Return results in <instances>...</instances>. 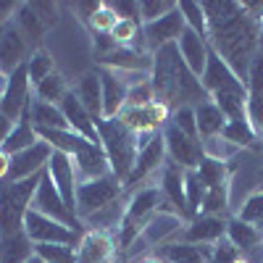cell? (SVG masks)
Returning a JSON list of instances; mask_svg holds the SVG:
<instances>
[{
  "label": "cell",
  "mask_w": 263,
  "mask_h": 263,
  "mask_svg": "<svg viewBox=\"0 0 263 263\" xmlns=\"http://www.w3.org/2000/svg\"><path fill=\"white\" fill-rule=\"evenodd\" d=\"M227 239L245 255V253H253L263 245V232L234 216V218H227Z\"/></svg>",
  "instance_id": "27"
},
{
  "label": "cell",
  "mask_w": 263,
  "mask_h": 263,
  "mask_svg": "<svg viewBox=\"0 0 263 263\" xmlns=\"http://www.w3.org/2000/svg\"><path fill=\"white\" fill-rule=\"evenodd\" d=\"M100 74V84H103V119L111 121L119 119L121 111L126 108V84L121 82V77L111 69H98Z\"/></svg>",
  "instance_id": "24"
},
{
  "label": "cell",
  "mask_w": 263,
  "mask_h": 263,
  "mask_svg": "<svg viewBox=\"0 0 263 263\" xmlns=\"http://www.w3.org/2000/svg\"><path fill=\"white\" fill-rule=\"evenodd\" d=\"M69 95V82H66L58 71L50 74L48 79H42L40 84H34V100L50 103V105H61V100Z\"/></svg>",
  "instance_id": "34"
},
{
  "label": "cell",
  "mask_w": 263,
  "mask_h": 263,
  "mask_svg": "<svg viewBox=\"0 0 263 263\" xmlns=\"http://www.w3.org/2000/svg\"><path fill=\"white\" fill-rule=\"evenodd\" d=\"M205 195H208V187H205V182L200 179V174H197V168L184 171V197H187L190 221H192L195 216H200V208H203Z\"/></svg>",
  "instance_id": "33"
},
{
  "label": "cell",
  "mask_w": 263,
  "mask_h": 263,
  "mask_svg": "<svg viewBox=\"0 0 263 263\" xmlns=\"http://www.w3.org/2000/svg\"><path fill=\"white\" fill-rule=\"evenodd\" d=\"M184 227H187L184 218L177 216L168 205H163V208L147 221V227L142 229V237L137 239V242H142V245H166L168 239L177 234V232H182Z\"/></svg>",
  "instance_id": "19"
},
{
  "label": "cell",
  "mask_w": 263,
  "mask_h": 263,
  "mask_svg": "<svg viewBox=\"0 0 263 263\" xmlns=\"http://www.w3.org/2000/svg\"><path fill=\"white\" fill-rule=\"evenodd\" d=\"M8 168H11V156L0 147V182L8 179Z\"/></svg>",
  "instance_id": "54"
},
{
  "label": "cell",
  "mask_w": 263,
  "mask_h": 263,
  "mask_svg": "<svg viewBox=\"0 0 263 263\" xmlns=\"http://www.w3.org/2000/svg\"><path fill=\"white\" fill-rule=\"evenodd\" d=\"M121 192H124V184L114 177V174L92 179V182H79V187H77V216H79V221L82 218H95L105 208L116 205Z\"/></svg>",
  "instance_id": "5"
},
{
  "label": "cell",
  "mask_w": 263,
  "mask_h": 263,
  "mask_svg": "<svg viewBox=\"0 0 263 263\" xmlns=\"http://www.w3.org/2000/svg\"><path fill=\"white\" fill-rule=\"evenodd\" d=\"M153 100H156V95H153L150 79L126 87V105H147V103H153Z\"/></svg>",
  "instance_id": "47"
},
{
  "label": "cell",
  "mask_w": 263,
  "mask_h": 263,
  "mask_svg": "<svg viewBox=\"0 0 263 263\" xmlns=\"http://www.w3.org/2000/svg\"><path fill=\"white\" fill-rule=\"evenodd\" d=\"M24 66H27V74H29L32 87L40 84L42 79H48L50 74H55V61H53V55H50L48 50H42V48L32 50Z\"/></svg>",
  "instance_id": "35"
},
{
  "label": "cell",
  "mask_w": 263,
  "mask_h": 263,
  "mask_svg": "<svg viewBox=\"0 0 263 263\" xmlns=\"http://www.w3.org/2000/svg\"><path fill=\"white\" fill-rule=\"evenodd\" d=\"M29 208H34V211H40V213L55 218V221L66 224V227L74 229V232H77V227H79V216H77L69 205H66V200L58 195V190L53 187V182H50L48 174H42V179H40V184H37V192H34V197H32V205H29Z\"/></svg>",
  "instance_id": "11"
},
{
  "label": "cell",
  "mask_w": 263,
  "mask_h": 263,
  "mask_svg": "<svg viewBox=\"0 0 263 263\" xmlns=\"http://www.w3.org/2000/svg\"><path fill=\"white\" fill-rule=\"evenodd\" d=\"M98 135H100V145L108 156V163H111V174L126 184L132 168H135V161H137V153H140V137L135 132H129L121 119H98Z\"/></svg>",
  "instance_id": "4"
},
{
  "label": "cell",
  "mask_w": 263,
  "mask_h": 263,
  "mask_svg": "<svg viewBox=\"0 0 263 263\" xmlns=\"http://www.w3.org/2000/svg\"><path fill=\"white\" fill-rule=\"evenodd\" d=\"M74 158V168H77V179L79 182H92L100 177H108L111 174V163H108V156L103 145H84Z\"/></svg>",
  "instance_id": "23"
},
{
  "label": "cell",
  "mask_w": 263,
  "mask_h": 263,
  "mask_svg": "<svg viewBox=\"0 0 263 263\" xmlns=\"http://www.w3.org/2000/svg\"><path fill=\"white\" fill-rule=\"evenodd\" d=\"M32 8L37 11V16L42 18V24L48 29H53L58 24V6L55 3H42V0H37V3H32Z\"/></svg>",
  "instance_id": "49"
},
{
  "label": "cell",
  "mask_w": 263,
  "mask_h": 263,
  "mask_svg": "<svg viewBox=\"0 0 263 263\" xmlns=\"http://www.w3.org/2000/svg\"><path fill=\"white\" fill-rule=\"evenodd\" d=\"M6 82H8V77L0 71V95H3V87H6Z\"/></svg>",
  "instance_id": "56"
},
{
  "label": "cell",
  "mask_w": 263,
  "mask_h": 263,
  "mask_svg": "<svg viewBox=\"0 0 263 263\" xmlns=\"http://www.w3.org/2000/svg\"><path fill=\"white\" fill-rule=\"evenodd\" d=\"M37 137L42 142H48L55 153H66V156H77L84 145H90L71 129H37Z\"/></svg>",
  "instance_id": "30"
},
{
  "label": "cell",
  "mask_w": 263,
  "mask_h": 263,
  "mask_svg": "<svg viewBox=\"0 0 263 263\" xmlns=\"http://www.w3.org/2000/svg\"><path fill=\"white\" fill-rule=\"evenodd\" d=\"M116 21H119V16L111 8V3H100V8L92 13V18L87 21V24L92 27L95 34H111V29L116 27Z\"/></svg>",
  "instance_id": "46"
},
{
  "label": "cell",
  "mask_w": 263,
  "mask_h": 263,
  "mask_svg": "<svg viewBox=\"0 0 263 263\" xmlns=\"http://www.w3.org/2000/svg\"><path fill=\"white\" fill-rule=\"evenodd\" d=\"M61 111L66 116V124H69L71 132H77L79 137H84L87 142H92V145H100V135H98V124L95 119L90 116V111L79 103L77 92L69 90V95H66L61 100Z\"/></svg>",
  "instance_id": "18"
},
{
  "label": "cell",
  "mask_w": 263,
  "mask_h": 263,
  "mask_svg": "<svg viewBox=\"0 0 263 263\" xmlns=\"http://www.w3.org/2000/svg\"><path fill=\"white\" fill-rule=\"evenodd\" d=\"M34 100V87L29 82L27 66H18L13 74H8V82L3 87V95H0V111H3L13 124L27 114V108Z\"/></svg>",
  "instance_id": "9"
},
{
  "label": "cell",
  "mask_w": 263,
  "mask_h": 263,
  "mask_svg": "<svg viewBox=\"0 0 263 263\" xmlns=\"http://www.w3.org/2000/svg\"><path fill=\"white\" fill-rule=\"evenodd\" d=\"M161 208H163V195L158 184H147V187H140L132 192L129 200L124 203L121 221L116 227V245H119L116 250L129 253L135 248L137 239L142 237V229Z\"/></svg>",
  "instance_id": "3"
},
{
  "label": "cell",
  "mask_w": 263,
  "mask_h": 263,
  "mask_svg": "<svg viewBox=\"0 0 263 263\" xmlns=\"http://www.w3.org/2000/svg\"><path fill=\"white\" fill-rule=\"evenodd\" d=\"M74 8H77V11L82 13V16H79L82 21H90V18H92V13H95V11L100 8V3H77Z\"/></svg>",
  "instance_id": "52"
},
{
  "label": "cell",
  "mask_w": 263,
  "mask_h": 263,
  "mask_svg": "<svg viewBox=\"0 0 263 263\" xmlns=\"http://www.w3.org/2000/svg\"><path fill=\"white\" fill-rule=\"evenodd\" d=\"M184 29H187V24H184V16L179 11V3H177V8H174L171 13H166L163 18L142 27V42H145V48L150 53H156L166 45H174V42L182 37Z\"/></svg>",
  "instance_id": "13"
},
{
  "label": "cell",
  "mask_w": 263,
  "mask_h": 263,
  "mask_svg": "<svg viewBox=\"0 0 263 263\" xmlns=\"http://www.w3.org/2000/svg\"><path fill=\"white\" fill-rule=\"evenodd\" d=\"M150 84H153V95L158 103L166 108H179V105H200L208 100L200 79H197L179 55L177 42L166 45L161 50L153 53V69H150Z\"/></svg>",
  "instance_id": "2"
},
{
  "label": "cell",
  "mask_w": 263,
  "mask_h": 263,
  "mask_svg": "<svg viewBox=\"0 0 263 263\" xmlns=\"http://www.w3.org/2000/svg\"><path fill=\"white\" fill-rule=\"evenodd\" d=\"M168 156H166V142H163V132H156V135H145L140 137V153L135 168H132L129 179L124 184V190H135L137 184H145L147 179H153L156 174L163 171Z\"/></svg>",
  "instance_id": "6"
},
{
  "label": "cell",
  "mask_w": 263,
  "mask_h": 263,
  "mask_svg": "<svg viewBox=\"0 0 263 263\" xmlns=\"http://www.w3.org/2000/svg\"><path fill=\"white\" fill-rule=\"evenodd\" d=\"M227 211H229V184L211 187L208 195H205V200H203L200 216H218V218H224Z\"/></svg>",
  "instance_id": "39"
},
{
  "label": "cell",
  "mask_w": 263,
  "mask_h": 263,
  "mask_svg": "<svg viewBox=\"0 0 263 263\" xmlns=\"http://www.w3.org/2000/svg\"><path fill=\"white\" fill-rule=\"evenodd\" d=\"M45 174L50 177V182H53V187L58 190V195L66 200V205L77 213V187H79V179H77L74 158L66 156V153H55V150H53Z\"/></svg>",
  "instance_id": "14"
},
{
  "label": "cell",
  "mask_w": 263,
  "mask_h": 263,
  "mask_svg": "<svg viewBox=\"0 0 263 263\" xmlns=\"http://www.w3.org/2000/svg\"><path fill=\"white\" fill-rule=\"evenodd\" d=\"M200 145H203V158L221 161V163L232 161L237 153H239V147L232 145L229 140H224L221 135H218V137H211V140H200Z\"/></svg>",
  "instance_id": "40"
},
{
  "label": "cell",
  "mask_w": 263,
  "mask_h": 263,
  "mask_svg": "<svg viewBox=\"0 0 263 263\" xmlns=\"http://www.w3.org/2000/svg\"><path fill=\"white\" fill-rule=\"evenodd\" d=\"M174 8H177L174 0H142V3H140V21H142V27L145 24H153V21H158V18H163Z\"/></svg>",
  "instance_id": "45"
},
{
  "label": "cell",
  "mask_w": 263,
  "mask_h": 263,
  "mask_svg": "<svg viewBox=\"0 0 263 263\" xmlns=\"http://www.w3.org/2000/svg\"><path fill=\"white\" fill-rule=\"evenodd\" d=\"M158 187H161V195H163V203L190 224V211H187V197H184V168L166 161V166L161 171V184Z\"/></svg>",
  "instance_id": "16"
},
{
  "label": "cell",
  "mask_w": 263,
  "mask_h": 263,
  "mask_svg": "<svg viewBox=\"0 0 263 263\" xmlns=\"http://www.w3.org/2000/svg\"><path fill=\"white\" fill-rule=\"evenodd\" d=\"M140 263H166V260H163V258H161V255L156 253V255H147V258H142Z\"/></svg>",
  "instance_id": "55"
},
{
  "label": "cell",
  "mask_w": 263,
  "mask_h": 263,
  "mask_svg": "<svg viewBox=\"0 0 263 263\" xmlns=\"http://www.w3.org/2000/svg\"><path fill=\"white\" fill-rule=\"evenodd\" d=\"M260 50H263V24H260Z\"/></svg>",
  "instance_id": "59"
},
{
  "label": "cell",
  "mask_w": 263,
  "mask_h": 263,
  "mask_svg": "<svg viewBox=\"0 0 263 263\" xmlns=\"http://www.w3.org/2000/svg\"><path fill=\"white\" fill-rule=\"evenodd\" d=\"M119 119L129 132H135L137 137H145V135L163 132V126L171 119V108H166L158 100H153L147 105H126Z\"/></svg>",
  "instance_id": "8"
},
{
  "label": "cell",
  "mask_w": 263,
  "mask_h": 263,
  "mask_svg": "<svg viewBox=\"0 0 263 263\" xmlns=\"http://www.w3.org/2000/svg\"><path fill=\"white\" fill-rule=\"evenodd\" d=\"M32 124L34 129H69L61 105H50L42 100H32Z\"/></svg>",
  "instance_id": "32"
},
{
  "label": "cell",
  "mask_w": 263,
  "mask_h": 263,
  "mask_svg": "<svg viewBox=\"0 0 263 263\" xmlns=\"http://www.w3.org/2000/svg\"><path fill=\"white\" fill-rule=\"evenodd\" d=\"M27 263H42V260H40V258H37V255H32V258H29V260H27Z\"/></svg>",
  "instance_id": "58"
},
{
  "label": "cell",
  "mask_w": 263,
  "mask_h": 263,
  "mask_svg": "<svg viewBox=\"0 0 263 263\" xmlns=\"http://www.w3.org/2000/svg\"><path fill=\"white\" fill-rule=\"evenodd\" d=\"M77 98H79V103L90 111V116L98 121V119H103V84H100V74H98V69H92V71H87V74H82L79 77V82H77Z\"/></svg>",
  "instance_id": "26"
},
{
  "label": "cell",
  "mask_w": 263,
  "mask_h": 263,
  "mask_svg": "<svg viewBox=\"0 0 263 263\" xmlns=\"http://www.w3.org/2000/svg\"><path fill=\"white\" fill-rule=\"evenodd\" d=\"M248 121L258 135H263V50L253 58V66L248 71Z\"/></svg>",
  "instance_id": "22"
},
{
  "label": "cell",
  "mask_w": 263,
  "mask_h": 263,
  "mask_svg": "<svg viewBox=\"0 0 263 263\" xmlns=\"http://www.w3.org/2000/svg\"><path fill=\"white\" fill-rule=\"evenodd\" d=\"M208 16V45L239 79H248L253 58L260 53V24L242 3H203Z\"/></svg>",
  "instance_id": "1"
},
{
  "label": "cell",
  "mask_w": 263,
  "mask_h": 263,
  "mask_svg": "<svg viewBox=\"0 0 263 263\" xmlns=\"http://www.w3.org/2000/svg\"><path fill=\"white\" fill-rule=\"evenodd\" d=\"M13 24L18 27V32L24 34L27 42H42V37H45L48 27L42 24V18L37 16V11L32 8V3H21L18 11H16V18H13Z\"/></svg>",
  "instance_id": "31"
},
{
  "label": "cell",
  "mask_w": 263,
  "mask_h": 263,
  "mask_svg": "<svg viewBox=\"0 0 263 263\" xmlns=\"http://www.w3.org/2000/svg\"><path fill=\"white\" fill-rule=\"evenodd\" d=\"M24 232L34 245H79V237L74 229L55 221V218L29 208L24 213Z\"/></svg>",
  "instance_id": "7"
},
{
  "label": "cell",
  "mask_w": 263,
  "mask_h": 263,
  "mask_svg": "<svg viewBox=\"0 0 263 263\" xmlns=\"http://www.w3.org/2000/svg\"><path fill=\"white\" fill-rule=\"evenodd\" d=\"M168 124L177 126L179 132H184L187 137L200 140V135H197V121H195V108H192V105H179V108H174Z\"/></svg>",
  "instance_id": "44"
},
{
  "label": "cell",
  "mask_w": 263,
  "mask_h": 263,
  "mask_svg": "<svg viewBox=\"0 0 263 263\" xmlns=\"http://www.w3.org/2000/svg\"><path fill=\"white\" fill-rule=\"evenodd\" d=\"M197 174H200V179L205 182V187H218V184H229V168L227 163L221 161H211V158H203L200 166H197Z\"/></svg>",
  "instance_id": "42"
},
{
  "label": "cell",
  "mask_w": 263,
  "mask_h": 263,
  "mask_svg": "<svg viewBox=\"0 0 263 263\" xmlns=\"http://www.w3.org/2000/svg\"><path fill=\"white\" fill-rule=\"evenodd\" d=\"M11 129H13V121H11L3 111H0V145L6 142V137L11 135Z\"/></svg>",
  "instance_id": "53"
},
{
  "label": "cell",
  "mask_w": 263,
  "mask_h": 263,
  "mask_svg": "<svg viewBox=\"0 0 263 263\" xmlns=\"http://www.w3.org/2000/svg\"><path fill=\"white\" fill-rule=\"evenodd\" d=\"M0 34H3V29H0Z\"/></svg>",
  "instance_id": "60"
},
{
  "label": "cell",
  "mask_w": 263,
  "mask_h": 263,
  "mask_svg": "<svg viewBox=\"0 0 263 263\" xmlns=\"http://www.w3.org/2000/svg\"><path fill=\"white\" fill-rule=\"evenodd\" d=\"M200 84H203V90H205L208 98L221 95V92L248 95V84L234 74V69H232V66H229L221 55L213 53V50H211V55H208V63H205L203 77H200Z\"/></svg>",
  "instance_id": "10"
},
{
  "label": "cell",
  "mask_w": 263,
  "mask_h": 263,
  "mask_svg": "<svg viewBox=\"0 0 263 263\" xmlns=\"http://www.w3.org/2000/svg\"><path fill=\"white\" fill-rule=\"evenodd\" d=\"M221 237H227V218L218 216H195L182 229V242L187 245H213Z\"/></svg>",
  "instance_id": "21"
},
{
  "label": "cell",
  "mask_w": 263,
  "mask_h": 263,
  "mask_svg": "<svg viewBox=\"0 0 263 263\" xmlns=\"http://www.w3.org/2000/svg\"><path fill=\"white\" fill-rule=\"evenodd\" d=\"M111 8L116 11L119 18H132V21H140V3H129V0H116L111 3ZM142 24V21H140Z\"/></svg>",
  "instance_id": "50"
},
{
  "label": "cell",
  "mask_w": 263,
  "mask_h": 263,
  "mask_svg": "<svg viewBox=\"0 0 263 263\" xmlns=\"http://www.w3.org/2000/svg\"><path fill=\"white\" fill-rule=\"evenodd\" d=\"M242 258V253H239L227 237H221L218 242L211 245V263H234Z\"/></svg>",
  "instance_id": "48"
},
{
  "label": "cell",
  "mask_w": 263,
  "mask_h": 263,
  "mask_svg": "<svg viewBox=\"0 0 263 263\" xmlns=\"http://www.w3.org/2000/svg\"><path fill=\"white\" fill-rule=\"evenodd\" d=\"M221 137L229 140L232 145H237L239 150H242V147H250V145L258 140V132L253 129V124H250L248 119H234V121H227Z\"/></svg>",
  "instance_id": "36"
},
{
  "label": "cell",
  "mask_w": 263,
  "mask_h": 263,
  "mask_svg": "<svg viewBox=\"0 0 263 263\" xmlns=\"http://www.w3.org/2000/svg\"><path fill=\"white\" fill-rule=\"evenodd\" d=\"M163 142H166V156H168L171 163H177L184 171L200 166V161H203L200 140H192V137L184 135V132H179L177 126L166 124L163 126Z\"/></svg>",
  "instance_id": "12"
},
{
  "label": "cell",
  "mask_w": 263,
  "mask_h": 263,
  "mask_svg": "<svg viewBox=\"0 0 263 263\" xmlns=\"http://www.w3.org/2000/svg\"><path fill=\"white\" fill-rule=\"evenodd\" d=\"M179 11L184 16V24L187 29H192L195 34H200L208 40V16H205V6L203 3H195V0H182Z\"/></svg>",
  "instance_id": "37"
},
{
  "label": "cell",
  "mask_w": 263,
  "mask_h": 263,
  "mask_svg": "<svg viewBox=\"0 0 263 263\" xmlns=\"http://www.w3.org/2000/svg\"><path fill=\"white\" fill-rule=\"evenodd\" d=\"M111 40L119 48H135L137 40H142V24L140 21H132V18H119L116 27L111 29Z\"/></svg>",
  "instance_id": "38"
},
{
  "label": "cell",
  "mask_w": 263,
  "mask_h": 263,
  "mask_svg": "<svg viewBox=\"0 0 263 263\" xmlns=\"http://www.w3.org/2000/svg\"><path fill=\"white\" fill-rule=\"evenodd\" d=\"M53 156V147L48 142H37L27 150L16 153L11 156V168H8V179L6 182H21V179H29V177H37L48 168V161Z\"/></svg>",
  "instance_id": "15"
},
{
  "label": "cell",
  "mask_w": 263,
  "mask_h": 263,
  "mask_svg": "<svg viewBox=\"0 0 263 263\" xmlns=\"http://www.w3.org/2000/svg\"><path fill=\"white\" fill-rule=\"evenodd\" d=\"M37 142H40V137H37V129H34V124H32V105H29L27 114L13 124L11 135L6 137V142L0 145V147H3L8 156H16V153L27 150V147L37 145Z\"/></svg>",
  "instance_id": "29"
},
{
  "label": "cell",
  "mask_w": 263,
  "mask_h": 263,
  "mask_svg": "<svg viewBox=\"0 0 263 263\" xmlns=\"http://www.w3.org/2000/svg\"><path fill=\"white\" fill-rule=\"evenodd\" d=\"M18 6H21V3H11V0H0V29L8 27V24H13Z\"/></svg>",
  "instance_id": "51"
},
{
  "label": "cell",
  "mask_w": 263,
  "mask_h": 263,
  "mask_svg": "<svg viewBox=\"0 0 263 263\" xmlns=\"http://www.w3.org/2000/svg\"><path fill=\"white\" fill-rule=\"evenodd\" d=\"M34 255L42 263H77L74 245H34Z\"/></svg>",
  "instance_id": "41"
},
{
  "label": "cell",
  "mask_w": 263,
  "mask_h": 263,
  "mask_svg": "<svg viewBox=\"0 0 263 263\" xmlns=\"http://www.w3.org/2000/svg\"><path fill=\"white\" fill-rule=\"evenodd\" d=\"M116 253V239L105 229L87 232L77 245V263H111Z\"/></svg>",
  "instance_id": "20"
},
{
  "label": "cell",
  "mask_w": 263,
  "mask_h": 263,
  "mask_svg": "<svg viewBox=\"0 0 263 263\" xmlns=\"http://www.w3.org/2000/svg\"><path fill=\"white\" fill-rule=\"evenodd\" d=\"M234 263H253V260H250V258H245V255H242V258H239V260H234Z\"/></svg>",
  "instance_id": "57"
},
{
  "label": "cell",
  "mask_w": 263,
  "mask_h": 263,
  "mask_svg": "<svg viewBox=\"0 0 263 263\" xmlns=\"http://www.w3.org/2000/svg\"><path fill=\"white\" fill-rule=\"evenodd\" d=\"M237 218H242V221H248V224H253L255 229L263 232V190H258L248 197L242 203V208H239Z\"/></svg>",
  "instance_id": "43"
},
{
  "label": "cell",
  "mask_w": 263,
  "mask_h": 263,
  "mask_svg": "<svg viewBox=\"0 0 263 263\" xmlns=\"http://www.w3.org/2000/svg\"><path fill=\"white\" fill-rule=\"evenodd\" d=\"M177 48H179V55L184 61L187 69L200 79L203 71H205V63H208V55H211V45H208V40L200 37V34H195L192 29H184L182 37L177 40Z\"/></svg>",
  "instance_id": "25"
},
{
  "label": "cell",
  "mask_w": 263,
  "mask_h": 263,
  "mask_svg": "<svg viewBox=\"0 0 263 263\" xmlns=\"http://www.w3.org/2000/svg\"><path fill=\"white\" fill-rule=\"evenodd\" d=\"M27 58H29V42L18 32V27L16 24L3 27V34H0V71L8 77L18 66H24Z\"/></svg>",
  "instance_id": "17"
},
{
  "label": "cell",
  "mask_w": 263,
  "mask_h": 263,
  "mask_svg": "<svg viewBox=\"0 0 263 263\" xmlns=\"http://www.w3.org/2000/svg\"><path fill=\"white\" fill-rule=\"evenodd\" d=\"M195 121H197V135H200V140L218 137L227 126V116L221 114V108L211 98L203 100L200 105H195Z\"/></svg>",
  "instance_id": "28"
}]
</instances>
